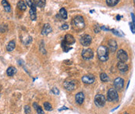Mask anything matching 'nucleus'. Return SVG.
<instances>
[{"label":"nucleus","instance_id":"nucleus-7","mask_svg":"<svg viewBox=\"0 0 135 114\" xmlns=\"http://www.w3.org/2000/svg\"><path fill=\"white\" fill-rule=\"evenodd\" d=\"M114 86L116 91H121L124 86V80L121 77H117L114 81Z\"/></svg>","mask_w":135,"mask_h":114},{"label":"nucleus","instance_id":"nucleus-15","mask_svg":"<svg viewBox=\"0 0 135 114\" xmlns=\"http://www.w3.org/2000/svg\"><path fill=\"white\" fill-rule=\"evenodd\" d=\"M75 100L76 102L79 105H81L84 101V95L83 92H78L75 96Z\"/></svg>","mask_w":135,"mask_h":114},{"label":"nucleus","instance_id":"nucleus-12","mask_svg":"<svg viewBox=\"0 0 135 114\" xmlns=\"http://www.w3.org/2000/svg\"><path fill=\"white\" fill-rule=\"evenodd\" d=\"M117 67H118V69H119V70L120 71V72H122V73H125L129 70V67L126 63V62L119 61V63L117 64Z\"/></svg>","mask_w":135,"mask_h":114},{"label":"nucleus","instance_id":"nucleus-21","mask_svg":"<svg viewBox=\"0 0 135 114\" xmlns=\"http://www.w3.org/2000/svg\"><path fill=\"white\" fill-rule=\"evenodd\" d=\"M17 7L20 10H22V11H25L27 10V5H26L25 2L23 1V0H20V1L18 2Z\"/></svg>","mask_w":135,"mask_h":114},{"label":"nucleus","instance_id":"nucleus-17","mask_svg":"<svg viewBox=\"0 0 135 114\" xmlns=\"http://www.w3.org/2000/svg\"><path fill=\"white\" fill-rule=\"evenodd\" d=\"M33 3L36 7L43 8L46 4V0H33Z\"/></svg>","mask_w":135,"mask_h":114},{"label":"nucleus","instance_id":"nucleus-27","mask_svg":"<svg viewBox=\"0 0 135 114\" xmlns=\"http://www.w3.org/2000/svg\"><path fill=\"white\" fill-rule=\"evenodd\" d=\"M44 108L47 111H52V106L49 102H45L44 103Z\"/></svg>","mask_w":135,"mask_h":114},{"label":"nucleus","instance_id":"nucleus-33","mask_svg":"<svg viewBox=\"0 0 135 114\" xmlns=\"http://www.w3.org/2000/svg\"><path fill=\"white\" fill-rule=\"evenodd\" d=\"M120 18H121V17H120V16H119V15L116 16V19H117V20H119Z\"/></svg>","mask_w":135,"mask_h":114},{"label":"nucleus","instance_id":"nucleus-25","mask_svg":"<svg viewBox=\"0 0 135 114\" xmlns=\"http://www.w3.org/2000/svg\"><path fill=\"white\" fill-rule=\"evenodd\" d=\"M100 79H101V81H102V82H107V81H109V78L108 75L106 74L102 73V74H100Z\"/></svg>","mask_w":135,"mask_h":114},{"label":"nucleus","instance_id":"nucleus-5","mask_svg":"<svg viewBox=\"0 0 135 114\" xmlns=\"http://www.w3.org/2000/svg\"><path fill=\"white\" fill-rule=\"evenodd\" d=\"M81 55H82L84 60H91V59L93 58L94 52H93V51H92V49L86 48V49H84V50L82 51Z\"/></svg>","mask_w":135,"mask_h":114},{"label":"nucleus","instance_id":"nucleus-18","mask_svg":"<svg viewBox=\"0 0 135 114\" xmlns=\"http://www.w3.org/2000/svg\"><path fill=\"white\" fill-rule=\"evenodd\" d=\"M2 6H3V8H4L6 12L9 13V12L11 11V6H10V4L9 3V2L7 1V0H3V1H2Z\"/></svg>","mask_w":135,"mask_h":114},{"label":"nucleus","instance_id":"nucleus-34","mask_svg":"<svg viewBox=\"0 0 135 114\" xmlns=\"http://www.w3.org/2000/svg\"><path fill=\"white\" fill-rule=\"evenodd\" d=\"M124 114H129V113H127V112H125Z\"/></svg>","mask_w":135,"mask_h":114},{"label":"nucleus","instance_id":"nucleus-30","mask_svg":"<svg viewBox=\"0 0 135 114\" xmlns=\"http://www.w3.org/2000/svg\"><path fill=\"white\" fill-rule=\"evenodd\" d=\"M52 92L53 94H55V95H58L59 94V90L58 89V88H53L52 89Z\"/></svg>","mask_w":135,"mask_h":114},{"label":"nucleus","instance_id":"nucleus-31","mask_svg":"<svg viewBox=\"0 0 135 114\" xmlns=\"http://www.w3.org/2000/svg\"><path fill=\"white\" fill-rule=\"evenodd\" d=\"M61 27H62V30H66V29H68V28H69V26L67 24H62Z\"/></svg>","mask_w":135,"mask_h":114},{"label":"nucleus","instance_id":"nucleus-8","mask_svg":"<svg viewBox=\"0 0 135 114\" xmlns=\"http://www.w3.org/2000/svg\"><path fill=\"white\" fill-rule=\"evenodd\" d=\"M91 41H92V38L90 35L88 34H85L84 36L81 37V40H80V42L81 44L83 45V46H88L91 45Z\"/></svg>","mask_w":135,"mask_h":114},{"label":"nucleus","instance_id":"nucleus-14","mask_svg":"<svg viewBox=\"0 0 135 114\" xmlns=\"http://www.w3.org/2000/svg\"><path fill=\"white\" fill-rule=\"evenodd\" d=\"M52 31V28L51 27V25L49 24H45L42 28V31H41V34L42 35H47L49 33H51Z\"/></svg>","mask_w":135,"mask_h":114},{"label":"nucleus","instance_id":"nucleus-29","mask_svg":"<svg viewBox=\"0 0 135 114\" xmlns=\"http://www.w3.org/2000/svg\"><path fill=\"white\" fill-rule=\"evenodd\" d=\"M25 3L27 5V6H29L30 8L33 5V1L32 0H25Z\"/></svg>","mask_w":135,"mask_h":114},{"label":"nucleus","instance_id":"nucleus-9","mask_svg":"<svg viewBox=\"0 0 135 114\" xmlns=\"http://www.w3.org/2000/svg\"><path fill=\"white\" fill-rule=\"evenodd\" d=\"M95 78L92 74H88V75H84L82 77V81L84 84H91L95 82Z\"/></svg>","mask_w":135,"mask_h":114},{"label":"nucleus","instance_id":"nucleus-4","mask_svg":"<svg viewBox=\"0 0 135 114\" xmlns=\"http://www.w3.org/2000/svg\"><path fill=\"white\" fill-rule=\"evenodd\" d=\"M106 102V98L103 95L98 94L95 97V104L98 107H103Z\"/></svg>","mask_w":135,"mask_h":114},{"label":"nucleus","instance_id":"nucleus-23","mask_svg":"<svg viewBox=\"0 0 135 114\" xmlns=\"http://www.w3.org/2000/svg\"><path fill=\"white\" fill-rule=\"evenodd\" d=\"M120 0H106V4L109 6H116Z\"/></svg>","mask_w":135,"mask_h":114},{"label":"nucleus","instance_id":"nucleus-13","mask_svg":"<svg viewBox=\"0 0 135 114\" xmlns=\"http://www.w3.org/2000/svg\"><path fill=\"white\" fill-rule=\"evenodd\" d=\"M63 41H64L66 45H68L70 46V45L75 43V38H74V36L72 34H66L65 38H64V40H63Z\"/></svg>","mask_w":135,"mask_h":114},{"label":"nucleus","instance_id":"nucleus-26","mask_svg":"<svg viewBox=\"0 0 135 114\" xmlns=\"http://www.w3.org/2000/svg\"><path fill=\"white\" fill-rule=\"evenodd\" d=\"M62 49H63V51L66 52H67L68 51H70V49H72V47H70V46H69L68 45H66L63 41H62Z\"/></svg>","mask_w":135,"mask_h":114},{"label":"nucleus","instance_id":"nucleus-6","mask_svg":"<svg viewBox=\"0 0 135 114\" xmlns=\"http://www.w3.org/2000/svg\"><path fill=\"white\" fill-rule=\"evenodd\" d=\"M117 59L120 62H126L128 60V55L123 49H119L117 52Z\"/></svg>","mask_w":135,"mask_h":114},{"label":"nucleus","instance_id":"nucleus-1","mask_svg":"<svg viewBox=\"0 0 135 114\" xmlns=\"http://www.w3.org/2000/svg\"><path fill=\"white\" fill-rule=\"evenodd\" d=\"M71 26H72L73 29L76 31H81L83 30L85 27L84 20L81 16H77L75 17L72 22H71Z\"/></svg>","mask_w":135,"mask_h":114},{"label":"nucleus","instance_id":"nucleus-2","mask_svg":"<svg viewBox=\"0 0 135 114\" xmlns=\"http://www.w3.org/2000/svg\"><path fill=\"white\" fill-rule=\"evenodd\" d=\"M97 54L99 60L105 62L109 59V49L105 45H100L97 49Z\"/></svg>","mask_w":135,"mask_h":114},{"label":"nucleus","instance_id":"nucleus-22","mask_svg":"<svg viewBox=\"0 0 135 114\" xmlns=\"http://www.w3.org/2000/svg\"><path fill=\"white\" fill-rule=\"evenodd\" d=\"M33 106H34V108L36 109L38 114H45V112H44L43 110H42L41 107L40 105H38L36 102H34V103L33 104Z\"/></svg>","mask_w":135,"mask_h":114},{"label":"nucleus","instance_id":"nucleus-16","mask_svg":"<svg viewBox=\"0 0 135 114\" xmlns=\"http://www.w3.org/2000/svg\"><path fill=\"white\" fill-rule=\"evenodd\" d=\"M36 8L37 7L34 6V4L33 3L32 6L31 7V10H30V17L31 19L32 20H36L37 19V13H36Z\"/></svg>","mask_w":135,"mask_h":114},{"label":"nucleus","instance_id":"nucleus-28","mask_svg":"<svg viewBox=\"0 0 135 114\" xmlns=\"http://www.w3.org/2000/svg\"><path fill=\"white\" fill-rule=\"evenodd\" d=\"M24 112L26 114H29L31 112V107L29 105H25L24 106Z\"/></svg>","mask_w":135,"mask_h":114},{"label":"nucleus","instance_id":"nucleus-19","mask_svg":"<svg viewBox=\"0 0 135 114\" xmlns=\"http://www.w3.org/2000/svg\"><path fill=\"white\" fill-rule=\"evenodd\" d=\"M15 47H16L15 41H10L8 43V45H7L6 49H7V51H8V52H12V51L14 50Z\"/></svg>","mask_w":135,"mask_h":114},{"label":"nucleus","instance_id":"nucleus-20","mask_svg":"<svg viewBox=\"0 0 135 114\" xmlns=\"http://www.w3.org/2000/svg\"><path fill=\"white\" fill-rule=\"evenodd\" d=\"M16 73H17V69L14 67H10L8 69H7V70H6L7 75L10 76V77L13 76Z\"/></svg>","mask_w":135,"mask_h":114},{"label":"nucleus","instance_id":"nucleus-24","mask_svg":"<svg viewBox=\"0 0 135 114\" xmlns=\"http://www.w3.org/2000/svg\"><path fill=\"white\" fill-rule=\"evenodd\" d=\"M59 15L62 19H67V12L65 8H62L59 10Z\"/></svg>","mask_w":135,"mask_h":114},{"label":"nucleus","instance_id":"nucleus-32","mask_svg":"<svg viewBox=\"0 0 135 114\" xmlns=\"http://www.w3.org/2000/svg\"><path fill=\"white\" fill-rule=\"evenodd\" d=\"M130 25H131V26H130V27H131V31H132V32L134 34V32H135V30H134V24H133V23L132 24H130Z\"/></svg>","mask_w":135,"mask_h":114},{"label":"nucleus","instance_id":"nucleus-3","mask_svg":"<svg viewBox=\"0 0 135 114\" xmlns=\"http://www.w3.org/2000/svg\"><path fill=\"white\" fill-rule=\"evenodd\" d=\"M119 99L118 92L115 88H110L108 91L107 94V100L109 102H117Z\"/></svg>","mask_w":135,"mask_h":114},{"label":"nucleus","instance_id":"nucleus-10","mask_svg":"<svg viewBox=\"0 0 135 114\" xmlns=\"http://www.w3.org/2000/svg\"><path fill=\"white\" fill-rule=\"evenodd\" d=\"M63 86H64V88L67 91H72L75 89L76 84H75V81H66L64 82V84H63Z\"/></svg>","mask_w":135,"mask_h":114},{"label":"nucleus","instance_id":"nucleus-11","mask_svg":"<svg viewBox=\"0 0 135 114\" xmlns=\"http://www.w3.org/2000/svg\"><path fill=\"white\" fill-rule=\"evenodd\" d=\"M108 46H109V50L111 52H115L117 49V43L116 40L114 39H110L109 41V43H108Z\"/></svg>","mask_w":135,"mask_h":114}]
</instances>
